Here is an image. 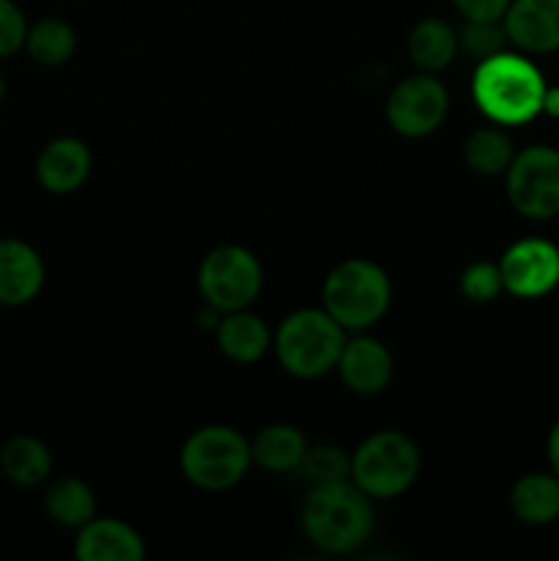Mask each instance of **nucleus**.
<instances>
[{"instance_id": "nucleus-31", "label": "nucleus", "mask_w": 559, "mask_h": 561, "mask_svg": "<svg viewBox=\"0 0 559 561\" xmlns=\"http://www.w3.org/2000/svg\"><path fill=\"white\" fill-rule=\"evenodd\" d=\"M5 99V80H3V75H0V102H3Z\"/></svg>"}, {"instance_id": "nucleus-14", "label": "nucleus", "mask_w": 559, "mask_h": 561, "mask_svg": "<svg viewBox=\"0 0 559 561\" xmlns=\"http://www.w3.org/2000/svg\"><path fill=\"white\" fill-rule=\"evenodd\" d=\"M44 285V261L20 239H0V305L22 307L38 296Z\"/></svg>"}, {"instance_id": "nucleus-12", "label": "nucleus", "mask_w": 559, "mask_h": 561, "mask_svg": "<svg viewBox=\"0 0 559 561\" xmlns=\"http://www.w3.org/2000/svg\"><path fill=\"white\" fill-rule=\"evenodd\" d=\"M502 25L515 47L554 53L559 49V0H513Z\"/></svg>"}, {"instance_id": "nucleus-15", "label": "nucleus", "mask_w": 559, "mask_h": 561, "mask_svg": "<svg viewBox=\"0 0 559 561\" xmlns=\"http://www.w3.org/2000/svg\"><path fill=\"white\" fill-rule=\"evenodd\" d=\"M75 557L80 561H140L146 546L132 526L113 518H91L80 526Z\"/></svg>"}, {"instance_id": "nucleus-20", "label": "nucleus", "mask_w": 559, "mask_h": 561, "mask_svg": "<svg viewBox=\"0 0 559 561\" xmlns=\"http://www.w3.org/2000/svg\"><path fill=\"white\" fill-rule=\"evenodd\" d=\"M0 471L9 482L20 488H33L44 482L53 471V455L38 438L14 436L0 449Z\"/></svg>"}, {"instance_id": "nucleus-11", "label": "nucleus", "mask_w": 559, "mask_h": 561, "mask_svg": "<svg viewBox=\"0 0 559 561\" xmlns=\"http://www.w3.org/2000/svg\"><path fill=\"white\" fill-rule=\"evenodd\" d=\"M91 151L77 137H55L36 159V179L53 195H71L91 175Z\"/></svg>"}, {"instance_id": "nucleus-2", "label": "nucleus", "mask_w": 559, "mask_h": 561, "mask_svg": "<svg viewBox=\"0 0 559 561\" xmlns=\"http://www.w3.org/2000/svg\"><path fill=\"white\" fill-rule=\"evenodd\" d=\"M301 526L312 546L327 553H351L370 537V496L354 482L312 485L301 504Z\"/></svg>"}, {"instance_id": "nucleus-29", "label": "nucleus", "mask_w": 559, "mask_h": 561, "mask_svg": "<svg viewBox=\"0 0 559 561\" xmlns=\"http://www.w3.org/2000/svg\"><path fill=\"white\" fill-rule=\"evenodd\" d=\"M540 113L551 115V118H559V85L548 88L546 85V93H543V110Z\"/></svg>"}, {"instance_id": "nucleus-3", "label": "nucleus", "mask_w": 559, "mask_h": 561, "mask_svg": "<svg viewBox=\"0 0 559 561\" xmlns=\"http://www.w3.org/2000/svg\"><path fill=\"white\" fill-rule=\"evenodd\" d=\"M392 285L378 263L351 257L338 263L323 279V310L343 329L373 327L389 310Z\"/></svg>"}, {"instance_id": "nucleus-18", "label": "nucleus", "mask_w": 559, "mask_h": 561, "mask_svg": "<svg viewBox=\"0 0 559 561\" xmlns=\"http://www.w3.org/2000/svg\"><path fill=\"white\" fill-rule=\"evenodd\" d=\"M252 460L266 471H296L307 453V438L301 436L299 427L274 422L258 431L250 442Z\"/></svg>"}, {"instance_id": "nucleus-19", "label": "nucleus", "mask_w": 559, "mask_h": 561, "mask_svg": "<svg viewBox=\"0 0 559 561\" xmlns=\"http://www.w3.org/2000/svg\"><path fill=\"white\" fill-rule=\"evenodd\" d=\"M455 53H458V33L453 25L438 16H427V20L417 22L409 33V55L422 71L436 75V71L447 69L453 64Z\"/></svg>"}, {"instance_id": "nucleus-25", "label": "nucleus", "mask_w": 559, "mask_h": 561, "mask_svg": "<svg viewBox=\"0 0 559 561\" xmlns=\"http://www.w3.org/2000/svg\"><path fill=\"white\" fill-rule=\"evenodd\" d=\"M507 42L510 38L502 20H466V27L458 33V47H464V53L471 55V58H477V64L491 58V55L504 53V44Z\"/></svg>"}, {"instance_id": "nucleus-24", "label": "nucleus", "mask_w": 559, "mask_h": 561, "mask_svg": "<svg viewBox=\"0 0 559 561\" xmlns=\"http://www.w3.org/2000/svg\"><path fill=\"white\" fill-rule=\"evenodd\" d=\"M299 471L312 482V485H332V482H345L351 477V455L334 444H318L307 447L301 458Z\"/></svg>"}, {"instance_id": "nucleus-28", "label": "nucleus", "mask_w": 559, "mask_h": 561, "mask_svg": "<svg viewBox=\"0 0 559 561\" xmlns=\"http://www.w3.org/2000/svg\"><path fill=\"white\" fill-rule=\"evenodd\" d=\"M453 3L455 9L464 14V20L497 22V20H504V14H507L513 0H453Z\"/></svg>"}, {"instance_id": "nucleus-17", "label": "nucleus", "mask_w": 559, "mask_h": 561, "mask_svg": "<svg viewBox=\"0 0 559 561\" xmlns=\"http://www.w3.org/2000/svg\"><path fill=\"white\" fill-rule=\"evenodd\" d=\"M510 507L515 518L532 526H546L559 518V474H535L521 477L510 491Z\"/></svg>"}, {"instance_id": "nucleus-1", "label": "nucleus", "mask_w": 559, "mask_h": 561, "mask_svg": "<svg viewBox=\"0 0 559 561\" xmlns=\"http://www.w3.org/2000/svg\"><path fill=\"white\" fill-rule=\"evenodd\" d=\"M546 80L532 60L513 53H497L480 60L471 80L477 107L493 124H526L543 110Z\"/></svg>"}, {"instance_id": "nucleus-13", "label": "nucleus", "mask_w": 559, "mask_h": 561, "mask_svg": "<svg viewBox=\"0 0 559 561\" xmlns=\"http://www.w3.org/2000/svg\"><path fill=\"white\" fill-rule=\"evenodd\" d=\"M340 378L356 394H378L392 381V354L376 337L345 340L338 359Z\"/></svg>"}, {"instance_id": "nucleus-21", "label": "nucleus", "mask_w": 559, "mask_h": 561, "mask_svg": "<svg viewBox=\"0 0 559 561\" xmlns=\"http://www.w3.org/2000/svg\"><path fill=\"white\" fill-rule=\"evenodd\" d=\"M44 510L55 524L66 526V529H80L96 515V496L82 480L66 477L47 491Z\"/></svg>"}, {"instance_id": "nucleus-27", "label": "nucleus", "mask_w": 559, "mask_h": 561, "mask_svg": "<svg viewBox=\"0 0 559 561\" xmlns=\"http://www.w3.org/2000/svg\"><path fill=\"white\" fill-rule=\"evenodd\" d=\"M27 22L14 0H0V58L20 53L25 47Z\"/></svg>"}, {"instance_id": "nucleus-26", "label": "nucleus", "mask_w": 559, "mask_h": 561, "mask_svg": "<svg viewBox=\"0 0 559 561\" xmlns=\"http://www.w3.org/2000/svg\"><path fill=\"white\" fill-rule=\"evenodd\" d=\"M504 290L502 272H499V263L491 261H477L460 274V294L466 296L475 305H488V301L497 299Z\"/></svg>"}, {"instance_id": "nucleus-16", "label": "nucleus", "mask_w": 559, "mask_h": 561, "mask_svg": "<svg viewBox=\"0 0 559 561\" xmlns=\"http://www.w3.org/2000/svg\"><path fill=\"white\" fill-rule=\"evenodd\" d=\"M214 334H217L219 351L230 362H239V365H252L272 345V334H269V327L263 323V318L252 316L247 310L223 312Z\"/></svg>"}, {"instance_id": "nucleus-6", "label": "nucleus", "mask_w": 559, "mask_h": 561, "mask_svg": "<svg viewBox=\"0 0 559 561\" xmlns=\"http://www.w3.org/2000/svg\"><path fill=\"white\" fill-rule=\"evenodd\" d=\"M252 463L250 442L228 425H208L181 447V471L203 491H228Z\"/></svg>"}, {"instance_id": "nucleus-10", "label": "nucleus", "mask_w": 559, "mask_h": 561, "mask_svg": "<svg viewBox=\"0 0 559 561\" xmlns=\"http://www.w3.org/2000/svg\"><path fill=\"white\" fill-rule=\"evenodd\" d=\"M504 290L518 299H540L559 285V247L546 239L515 241L499 261Z\"/></svg>"}, {"instance_id": "nucleus-5", "label": "nucleus", "mask_w": 559, "mask_h": 561, "mask_svg": "<svg viewBox=\"0 0 559 561\" xmlns=\"http://www.w3.org/2000/svg\"><path fill=\"white\" fill-rule=\"evenodd\" d=\"M420 474V449L406 433L378 431L351 455V480L370 499H395Z\"/></svg>"}, {"instance_id": "nucleus-8", "label": "nucleus", "mask_w": 559, "mask_h": 561, "mask_svg": "<svg viewBox=\"0 0 559 561\" xmlns=\"http://www.w3.org/2000/svg\"><path fill=\"white\" fill-rule=\"evenodd\" d=\"M507 197L521 217L551 219L559 214V151L529 146L507 168Z\"/></svg>"}, {"instance_id": "nucleus-23", "label": "nucleus", "mask_w": 559, "mask_h": 561, "mask_svg": "<svg viewBox=\"0 0 559 561\" xmlns=\"http://www.w3.org/2000/svg\"><path fill=\"white\" fill-rule=\"evenodd\" d=\"M25 49L36 64L60 66L75 55L77 33L69 22L64 20H38L36 25L27 27Z\"/></svg>"}, {"instance_id": "nucleus-30", "label": "nucleus", "mask_w": 559, "mask_h": 561, "mask_svg": "<svg viewBox=\"0 0 559 561\" xmlns=\"http://www.w3.org/2000/svg\"><path fill=\"white\" fill-rule=\"evenodd\" d=\"M548 460H551L554 474H559V422L551 427V436H548Z\"/></svg>"}, {"instance_id": "nucleus-7", "label": "nucleus", "mask_w": 559, "mask_h": 561, "mask_svg": "<svg viewBox=\"0 0 559 561\" xmlns=\"http://www.w3.org/2000/svg\"><path fill=\"white\" fill-rule=\"evenodd\" d=\"M263 285V268L250 250L225 244L208 252L197 272V288L206 305L219 312L247 310L258 299Z\"/></svg>"}, {"instance_id": "nucleus-9", "label": "nucleus", "mask_w": 559, "mask_h": 561, "mask_svg": "<svg viewBox=\"0 0 559 561\" xmlns=\"http://www.w3.org/2000/svg\"><path fill=\"white\" fill-rule=\"evenodd\" d=\"M447 88L433 75H414L400 80L387 99V121L398 135L425 137L447 118Z\"/></svg>"}, {"instance_id": "nucleus-22", "label": "nucleus", "mask_w": 559, "mask_h": 561, "mask_svg": "<svg viewBox=\"0 0 559 561\" xmlns=\"http://www.w3.org/2000/svg\"><path fill=\"white\" fill-rule=\"evenodd\" d=\"M466 164L477 175H502L513 162V140L499 126H480L464 142Z\"/></svg>"}, {"instance_id": "nucleus-4", "label": "nucleus", "mask_w": 559, "mask_h": 561, "mask_svg": "<svg viewBox=\"0 0 559 561\" xmlns=\"http://www.w3.org/2000/svg\"><path fill=\"white\" fill-rule=\"evenodd\" d=\"M343 345L345 329L316 307L290 312L274 334L280 365L296 378H318L338 367Z\"/></svg>"}]
</instances>
